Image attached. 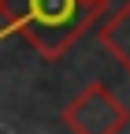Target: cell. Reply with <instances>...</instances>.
<instances>
[{
  "label": "cell",
  "instance_id": "1",
  "mask_svg": "<svg viewBox=\"0 0 130 134\" xmlns=\"http://www.w3.org/2000/svg\"><path fill=\"white\" fill-rule=\"evenodd\" d=\"M104 11L108 0H0V30L4 37L22 34L41 60L56 63Z\"/></svg>",
  "mask_w": 130,
  "mask_h": 134
},
{
  "label": "cell",
  "instance_id": "3",
  "mask_svg": "<svg viewBox=\"0 0 130 134\" xmlns=\"http://www.w3.org/2000/svg\"><path fill=\"white\" fill-rule=\"evenodd\" d=\"M97 41H101V48L130 75V0H123L115 11H108L101 19Z\"/></svg>",
  "mask_w": 130,
  "mask_h": 134
},
{
  "label": "cell",
  "instance_id": "2",
  "mask_svg": "<svg viewBox=\"0 0 130 134\" xmlns=\"http://www.w3.org/2000/svg\"><path fill=\"white\" fill-rule=\"evenodd\" d=\"M60 123L71 134H123L130 127V108L111 93L108 82L93 78L60 108Z\"/></svg>",
  "mask_w": 130,
  "mask_h": 134
}]
</instances>
